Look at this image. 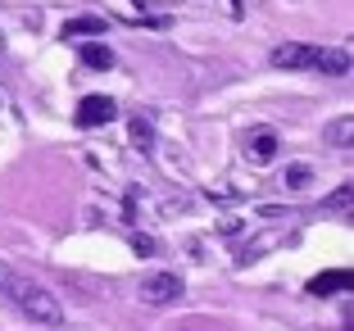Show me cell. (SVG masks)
<instances>
[{
    "mask_svg": "<svg viewBox=\"0 0 354 331\" xmlns=\"http://www.w3.org/2000/svg\"><path fill=\"white\" fill-rule=\"evenodd\" d=\"M0 300L10 304V309H19L28 322H41V327H64V322H68L64 318V304L55 300L41 281L23 277V272L5 259H0Z\"/></svg>",
    "mask_w": 354,
    "mask_h": 331,
    "instance_id": "1",
    "label": "cell"
},
{
    "mask_svg": "<svg viewBox=\"0 0 354 331\" xmlns=\"http://www.w3.org/2000/svg\"><path fill=\"white\" fill-rule=\"evenodd\" d=\"M277 68H300V73H332L345 77L350 73V50H327V46H304V41H286L272 50Z\"/></svg>",
    "mask_w": 354,
    "mask_h": 331,
    "instance_id": "2",
    "label": "cell"
},
{
    "mask_svg": "<svg viewBox=\"0 0 354 331\" xmlns=\"http://www.w3.org/2000/svg\"><path fill=\"white\" fill-rule=\"evenodd\" d=\"M177 295H182V277H173V272H150L141 281V300L146 304H173Z\"/></svg>",
    "mask_w": 354,
    "mask_h": 331,
    "instance_id": "3",
    "label": "cell"
},
{
    "mask_svg": "<svg viewBox=\"0 0 354 331\" xmlns=\"http://www.w3.org/2000/svg\"><path fill=\"white\" fill-rule=\"evenodd\" d=\"M109 118H118V104L109 100V95H86V100L77 104V127H100V123H109Z\"/></svg>",
    "mask_w": 354,
    "mask_h": 331,
    "instance_id": "4",
    "label": "cell"
},
{
    "mask_svg": "<svg viewBox=\"0 0 354 331\" xmlns=\"http://www.w3.org/2000/svg\"><path fill=\"white\" fill-rule=\"evenodd\" d=\"M245 155H250L254 164H268V159L277 155V132H272V127H254V132H245Z\"/></svg>",
    "mask_w": 354,
    "mask_h": 331,
    "instance_id": "5",
    "label": "cell"
},
{
    "mask_svg": "<svg viewBox=\"0 0 354 331\" xmlns=\"http://www.w3.org/2000/svg\"><path fill=\"white\" fill-rule=\"evenodd\" d=\"M104 28H109L104 19H68V23H64V37H68V41H73V37H77V41H95Z\"/></svg>",
    "mask_w": 354,
    "mask_h": 331,
    "instance_id": "6",
    "label": "cell"
},
{
    "mask_svg": "<svg viewBox=\"0 0 354 331\" xmlns=\"http://www.w3.org/2000/svg\"><path fill=\"white\" fill-rule=\"evenodd\" d=\"M350 286V272L336 268V272H323V277H313L309 281V295H336V290Z\"/></svg>",
    "mask_w": 354,
    "mask_h": 331,
    "instance_id": "7",
    "label": "cell"
},
{
    "mask_svg": "<svg viewBox=\"0 0 354 331\" xmlns=\"http://www.w3.org/2000/svg\"><path fill=\"white\" fill-rule=\"evenodd\" d=\"M82 64H86V68H95V73H104V68H114V50H104V46L86 41L82 46Z\"/></svg>",
    "mask_w": 354,
    "mask_h": 331,
    "instance_id": "8",
    "label": "cell"
},
{
    "mask_svg": "<svg viewBox=\"0 0 354 331\" xmlns=\"http://www.w3.org/2000/svg\"><path fill=\"white\" fill-rule=\"evenodd\" d=\"M354 123H350V118H336V123L332 127H327V136H332V145H341V150H350V141H354Z\"/></svg>",
    "mask_w": 354,
    "mask_h": 331,
    "instance_id": "9",
    "label": "cell"
},
{
    "mask_svg": "<svg viewBox=\"0 0 354 331\" xmlns=\"http://www.w3.org/2000/svg\"><path fill=\"white\" fill-rule=\"evenodd\" d=\"M132 145L136 150H150V123L146 118H132Z\"/></svg>",
    "mask_w": 354,
    "mask_h": 331,
    "instance_id": "10",
    "label": "cell"
},
{
    "mask_svg": "<svg viewBox=\"0 0 354 331\" xmlns=\"http://www.w3.org/2000/svg\"><path fill=\"white\" fill-rule=\"evenodd\" d=\"M286 182H291V187H304V182H309V164H291Z\"/></svg>",
    "mask_w": 354,
    "mask_h": 331,
    "instance_id": "11",
    "label": "cell"
}]
</instances>
